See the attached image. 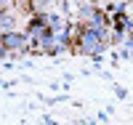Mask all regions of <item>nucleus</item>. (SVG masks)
Instances as JSON below:
<instances>
[{"label":"nucleus","mask_w":133,"mask_h":125,"mask_svg":"<svg viewBox=\"0 0 133 125\" xmlns=\"http://www.w3.org/2000/svg\"><path fill=\"white\" fill-rule=\"evenodd\" d=\"M96 40H98V32H85V35L80 37V48L83 51H93Z\"/></svg>","instance_id":"nucleus-1"},{"label":"nucleus","mask_w":133,"mask_h":125,"mask_svg":"<svg viewBox=\"0 0 133 125\" xmlns=\"http://www.w3.org/2000/svg\"><path fill=\"white\" fill-rule=\"evenodd\" d=\"M0 43H3L5 48H19V45H21V35H3Z\"/></svg>","instance_id":"nucleus-2"}]
</instances>
